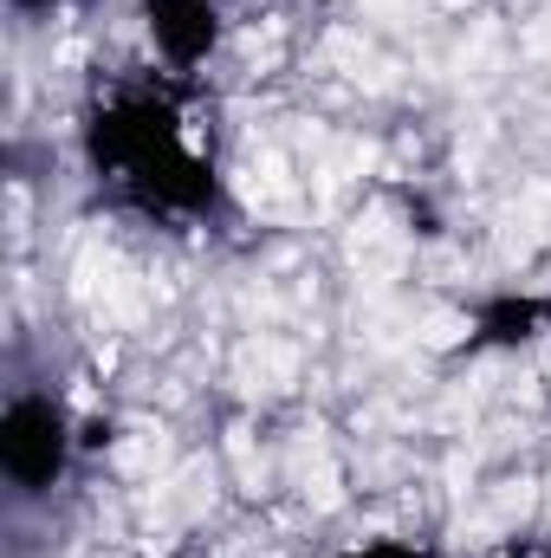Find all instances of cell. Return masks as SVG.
Listing matches in <instances>:
<instances>
[{
    "label": "cell",
    "mask_w": 551,
    "mask_h": 558,
    "mask_svg": "<svg viewBox=\"0 0 551 558\" xmlns=\"http://www.w3.org/2000/svg\"><path fill=\"white\" fill-rule=\"evenodd\" d=\"M551 331L546 292H487L467 312V351H526Z\"/></svg>",
    "instance_id": "4"
},
{
    "label": "cell",
    "mask_w": 551,
    "mask_h": 558,
    "mask_svg": "<svg viewBox=\"0 0 551 558\" xmlns=\"http://www.w3.org/2000/svg\"><path fill=\"white\" fill-rule=\"evenodd\" d=\"M137 20L156 46L162 65L175 72H195L221 52V33H228V13L221 0H137Z\"/></svg>",
    "instance_id": "3"
},
{
    "label": "cell",
    "mask_w": 551,
    "mask_h": 558,
    "mask_svg": "<svg viewBox=\"0 0 551 558\" xmlns=\"http://www.w3.org/2000/svg\"><path fill=\"white\" fill-rule=\"evenodd\" d=\"M344 558H441L428 539H396V533H383V539H364V546H351Z\"/></svg>",
    "instance_id": "5"
},
{
    "label": "cell",
    "mask_w": 551,
    "mask_h": 558,
    "mask_svg": "<svg viewBox=\"0 0 551 558\" xmlns=\"http://www.w3.org/2000/svg\"><path fill=\"white\" fill-rule=\"evenodd\" d=\"M78 448H85V441H78L72 410H65L59 397H46V390H26V397H13V403L0 410V474H7L26 500L52 494V487L72 474Z\"/></svg>",
    "instance_id": "2"
},
{
    "label": "cell",
    "mask_w": 551,
    "mask_h": 558,
    "mask_svg": "<svg viewBox=\"0 0 551 558\" xmlns=\"http://www.w3.org/2000/svg\"><path fill=\"white\" fill-rule=\"evenodd\" d=\"M85 162L124 189L149 215H215L221 208V175L215 162L188 143L182 111L169 98L124 92L85 118Z\"/></svg>",
    "instance_id": "1"
},
{
    "label": "cell",
    "mask_w": 551,
    "mask_h": 558,
    "mask_svg": "<svg viewBox=\"0 0 551 558\" xmlns=\"http://www.w3.org/2000/svg\"><path fill=\"white\" fill-rule=\"evenodd\" d=\"M13 7H26V13H52V7H72V0H13Z\"/></svg>",
    "instance_id": "6"
}]
</instances>
